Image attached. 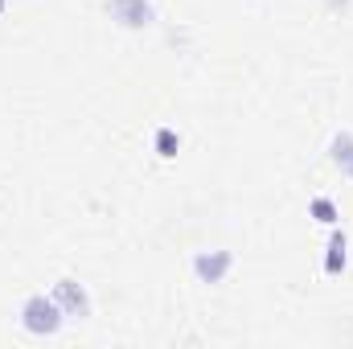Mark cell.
Segmentation results:
<instances>
[{"label": "cell", "mask_w": 353, "mask_h": 349, "mask_svg": "<svg viewBox=\"0 0 353 349\" xmlns=\"http://www.w3.org/2000/svg\"><path fill=\"white\" fill-rule=\"evenodd\" d=\"M66 321H70V317L62 312V304H58L54 296H41V292H37V296H29V300L21 304V325H25L33 337H54Z\"/></svg>", "instance_id": "obj_1"}, {"label": "cell", "mask_w": 353, "mask_h": 349, "mask_svg": "<svg viewBox=\"0 0 353 349\" xmlns=\"http://www.w3.org/2000/svg\"><path fill=\"white\" fill-rule=\"evenodd\" d=\"M54 300L62 304V312L66 317H74V321H83L90 317V296L83 283H74V279H58V288H54Z\"/></svg>", "instance_id": "obj_2"}, {"label": "cell", "mask_w": 353, "mask_h": 349, "mask_svg": "<svg viewBox=\"0 0 353 349\" xmlns=\"http://www.w3.org/2000/svg\"><path fill=\"white\" fill-rule=\"evenodd\" d=\"M230 267H234V255H230V251H201V255L193 259V271H197L201 283H222Z\"/></svg>", "instance_id": "obj_3"}, {"label": "cell", "mask_w": 353, "mask_h": 349, "mask_svg": "<svg viewBox=\"0 0 353 349\" xmlns=\"http://www.w3.org/2000/svg\"><path fill=\"white\" fill-rule=\"evenodd\" d=\"M107 8H111V17H115L119 25H128V29H144V25H152V17H157L148 0H111Z\"/></svg>", "instance_id": "obj_4"}, {"label": "cell", "mask_w": 353, "mask_h": 349, "mask_svg": "<svg viewBox=\"0 0 353 349\" xmlns=\"http://www.w3.org/2000/svg\"><path fill=\"white\" fill-rule=\"evenodd\" d=\"M345 247H350V243H345V235H333V239H329V259H325V271H329V275L345 271V259H350V255H345Z\"/></svg>", "instance_id": "obj_5"}, {"label": "cell", "mask_w": 353, "mask_h": 349, "mask_svg": "<svg viewBox=\"0 0 353 349\" xmlns=\"http://www.w3.org/2000/svg\"><path fill=\"white\" fill-rule=\"evenodd\" d=\"M157 148H161V157H176V148H181V136H173L169 128H161V132H157Z\"/></svg>", "instance_id": "obj_6"}, {"label": "cell", "mask_w": 353, "mask_h": 349, "mask_svg": "<svg viewBox=\"0 0 353 349\" xmlns=\"http://www.w3.org/2000/svg\"><path fill=\"white\" fill-rule=\"evenodd\" d=\"M312 214H316V222H325V226L337 222V206H333L329 197H316V201H312Z\"/></svg>", "instance_id": "obj_7"}, {"label": "cell", "mask_w": 353, "mask_h": 349, "mask_svg": "<svg viewBox=\"0 0 353 349\" xmlns=\"http://www.w3.org/2000/svg\"><path fill=\"white\" fill-rule=\"evenodd\" d=\"M0 8H4V0H0Z\"/></svg>", "instance_id": "obj_8"}]
</instances>
